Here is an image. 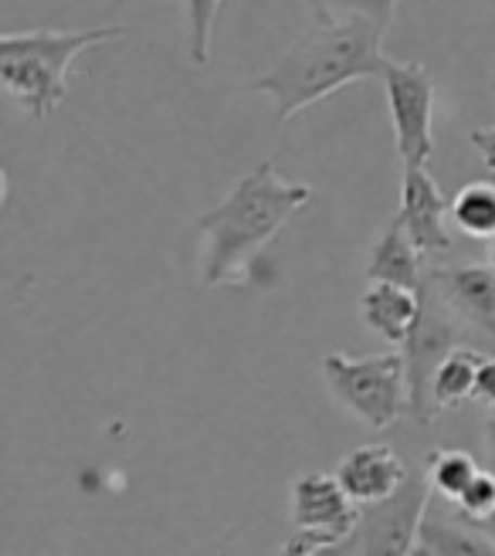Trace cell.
<instances>
[{
  "label": "cell",
  "mask_w": 495,
  "mask_h": 556,
  "mask_svg": "<svg viewBox=\"0 0 495 556\" xmlns=\"http://www.w3.org/2000/svg\"><path fill=\"white\" fill-rule=\"evenodd\" d=\"M394 147L404 166H428L434 156V78L421 62H391L383 72Z\"/></svg>",
  "instance_id": "6"
},
{
  "label": "cell",
  "mask_w": 495,
  "mask_h": 556,
  "mask_svg": "<svg viewBox=\"0 0 495 556\" xmlns=\"http://www.w3.org/2000/svg\"><path fill=\"white\" fill-rule=\"evenodd\" d=\"M337 479L360 506L380 503L407 482V465L391 444H364L340 458Z\"/></svg>",
  "instance_id": "10"
},
{
  "label": "cell",
  "mask_w": 495,
  "mask_h": 556,
  "mask_svg": "<svg viewBox=\"0 0 495 556\" xmlns=\"http://www.w3.org/2000/svg\"><path fill=\"white\" fill-rule=\"evenodd\" d=\"M452 220L465 238H495V184L472 180L452 198Z\"/></svg>",
  "instance_id": "15"
},
{
  "label": "cell",
  "mask_w": 495,
  "mask_h": 556,
  "mask_svg": "<svg viewBox=\"0 0 495 556\" xmlns=\"http://www.w3.org/2000/svg\"><path fill=\"white\" fill-rule=\"evenodd\" d=\"M448 207L452 201H445V193L428 174V166H404L397 217L404 220V228L421 255H437L452 248V235L445 225V217L452 214Z\"/></svg>",
  "instance_id": "9"
},
{
  "label": "cell",
  "mask_w": 495,
  "mask_h": 556,
  "mask_svg": "<svg viewBox=\"0 0 495 556\" xmlns=\"http://www.w3.org/2000/svg\"><path fill=\"white\" fill-rule=\"evenodd\" d=\"M225 0H183L187 17V54L198 68L211 62V41H214V21Z\"/></svg>",
  "instance_id": "17"
},
{
  "label": "cell",
  "mask_w": 495,
  "mask_h": 556,
  "mask_svg": "<svg viewBox=\"0 0 495 556\" xmlns=\"http://www.w3.org/2000/svg\"><path fill=\"white\" fill-rule=\"evenodd\" d=\"M126 27H86V31H8L0 38V86L35 123H45L65 102L68 72L81 51L123 38Z\"/></svg>",
  "instance_id": "3"
},
{
  "label": "cell",
  "mask_w": 495,
  "mask_h": 556,
  "mask_svg": "<svg viewBox=\"0 0 495 556\" xmlns=\"http://www.w3.org/2000/svg\"><path fill=\"white\" fill-rule=\"evenodd\" d=\"M421 262H424V255L418 252V244L410 241L404 220L394 217L370 248L367 278L370 282H397V286L421 289V278H424Z\"/></svg>",
  "instance_id": "13"
},
{
  "label": "cell",
  "mask_w": 495,
  "mask_h": 556,
  "mask_svg": "<svg viewBox=\"0 0 495 556\" xmlns=\"http://www.w3.org/2000/svg\"><path fill=\"white\" fill-rule=\"evenodd\" d=\"M424 278L448 302V309L475 332V340L495 346V265L424 268Z\"/></svg>",
  "instance_id": "8"
},
{
  "label": "cell",
  "mask_w": 495,
  "mask_h": 556,
  "mask_svg": "<svg viewBox=\"0 0 495 556\" xmlns=\"http://www.w3.org/2000/svg\"><path fill=\"white\" fill-rule=\"evenodd\" d=\"M492 265H495V248H492Z\"/></svg>",
  "instance_id": "24"
},
{
  "label": "cell",
  "mask_w": 495,
  "mask_h": 556,
  "mask_svg": "<svg viewBox=\"0 0 495 556\" xmlns=\"http://www.w3.org/2000/svg\"><path fill=\"white\" fill-rule=\"evenodd\" d=\"M306 4L316 14V21H329V17H333V14H329V8H326V0H306Z\"/></svg>",
  "instance_id": "23"
},
{
  "label": "cell",
  "mask_w": 495,
  "mask_h": 556,
  "mask_svg": "<svg viewBox=\"0 0 495 556\" xmlns=\"http://www.w3.org/2000/svg\"><path fill=\"white\" fill-rule=\"evenodd\" d=\"M469 143L479 153V160L495 174V123L492 126H482V129H472L469 132Z\"/></svg>",
  "instance_id": "21"
},
{
  "label": "cell",
  "mask_w": 495,
  "mask_h": 556,
  "mask_svg": "<svg viewBox=\"0 0 495 556\" xmlns=\"http://www.w3.org/2000/svg\"><path fill=\"white\" fill-rule=\"evenodd\" d=\"M424 476L431 482V492L458 503V495L479 476V462L461 448H434L424 462Z\"/></svg>",
  "instance_id": "16"
},
{
  "label": "cell",
  "mask_w": 495,
  "mask_h": 556,
  "mask_svg": "<svg viewBox=\"0 0 495 556\" xmlns=\"http://www.w3.org/2000/svg\"><path fill=\"white\" fill-rule=\"evenodd\" d=\"M364 319L383 340L404 346L421 319V289L397 286V282H370L360 299Z\"/></svg>",
  "instance_id": "12"
},
{
  "label": "cell",
  "mask_w": 495,
  "mask_h": 556,
  "mask_svg": "<svg viewBox=\"0 0 495 556\" xmlns=\"http://www.w3.org/2000/svg\"><path fill=\"white\" fill-rule=\"evenodd\" d=\"M380 27L367 17H329L316 21L279 62L258 75L248 92L268 96L275 119L289 123L295 113L340 92L364 78H383L391 59L383 54Z\"/></svg>",
  "instance_id": "2"
},
{
  "label": "cell",
  "mask_w": 495,
  "mask_h": 556,
  "mask_svg": "<svg viewBox=\"0 0 495 556\" xmlns=\"http://www.w3.org/2000/svg\"><path fill=\"white\" fill-rule=\"evenodd\" d=\"M322 380L337 404L346 407L370 431H388L404 414H410L407 356L401 350L373 356L326 353Z\"/></svg>",
  "instance_id": "4"
},
{
  "label": "cell",
  "mask_w": 495,
  "mask_h": 556,
  "mask_svg": "<svg viewBox=\"0 0 495 556\" xmlns=\"http://www.w3.org/2000/svg\"><path fill=\"white\" fill-rule=\"evenodd\" d=\"M488 444H492V468H495V417H492V425H488ZM465 519H469V516H465ZM472 522V519H469ZM472 526H479V530L495 543V509L485 516V519H475Z\"/></svg>",
  "instance_id": "22"
},
{
  "label": "cell",
  "mask_w": 495,
  "mask_h": 556,
  "mask_svg": "<svg viewBox=\"0 0 495 556\" xmlns=\"http://www.w3.org/2000/svg\"><path fill=\"white\" fill-rule=\"evenodd\" d=\"M401 0H326V8L333 17H367L380 31H388Z\"/></svg>",
  "instance_id": "18"
},
{
  "label": "cell",
  "mask_w": 495,
  "mask_h": 556,
  "mask_svg": "<svg viewBox=\"0 0 495 556\" xmlns=\"http://www.w3.org/2000/svg\"><path fill=\"white\" fill-rule=\"evenodd\" d=\"M415 553H437V556H485L495 553V543L465 519V513L452 503V498L431 492L428 509L421 516V530H418V546Z\"/></svg>",
  "instance_id": "11"
},
{
  "label": "cell",
  "mask_w": 495,
  "mask_h": 556,
  "mask_svg": "<svg viewBox=\"0 0 495 556\" xmlns=\"http://www.w3.org/2000/svg\"><path fill=\"white\" fill-rule=\"evenodd\" d=\"M313 187L285 180L275 163L248 170L225 201L198 217V278L204 289L252 282L255 262L289 220L313 204Z\"/></svg>",
  "instance_id": "1"
},
{
  "label": "cell",
  "mask_w": 495,
  "mask_h": 556,
  "mask_svg": "<svg viewBox=\"0 0 495 556\" xmlns=\"http://www.w3.org/2000/svg\"><path fill=\"white\" fill-rule=\"evenodd\" d=\"M465 516H469L472 522L475 519H485L492 509H495V468H479V476L469 482V489H465L458 495V503H455Z\"/></svg>",
  "instance_id": "19"
},
{
  "label": "cell",
  "mask_w": 495,
  "mask_h": 556,
  "mask_svg": "<svg viewBox=\"0 0 495 556\" xmlns=\"http://www.w3.org/2000/svg\"><path fill=\"white\" fill-rule=\"evenodd\" d=\"M431 498V482L421 476H407V482L380 503L364 506L356 533L340 546V553H415L421 516Z\"/></svg>",
  "instance_id": "7"
},
{
  "label": "cell",
  "mask_w": 495,
  "mask_h": 556,
  "mask_svg": "<svg viewBox=\"0 0 495 556\" xmlns=\"http://www.w3.org/2000/svg\"><path fill=\"white\" fill-rule=\"evenodd\" d=\"M364 506L343 489V482L326 471H306L292 482L289 492V522L292 540L282 546V553H340V546L356 533Z\"/></svg>",
  "instance_id": "5"
},
{
  "label": "cell",
  "mask_w": 495,
  "mask_h": 556,
  "mask_svg": "<svg viewBox=\"0 0 495 556\" xmlns=\"http://www.w3.org/2000/svg\"><path fill=\"white\" fill-rule=\"evenodd\" d=\"M482 350L479 346H455L442 367L434 370L431 380V404L434 414H448L458 410L465 401L475 397V377H479V364H482Z\"/></svg>",
  "instance_id": "14"
},
{
  "label": "cell",
  "mask_w": 495,
  "mask_h": 556,
  "mask_svg": "<svg viewBox=\"0 0 495 556\" xmlns=\"http://www.w3.org/2000/svg\"><path fill=\"white\" fill-rule=\"evenodd\" d=\"M479 404L485 407H495V356H482V364H479V377H475V397Z\"/></svg>",
  "instance_id": "20"
}]
</instances>
